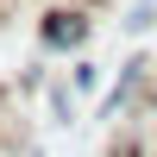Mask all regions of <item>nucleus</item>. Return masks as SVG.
Listing matches in <instances>:
<instances>
[{"instance_id":"f03ea898","label":"nucleus","mask_w":157,"mask_h":157,"mask_svg":"<svg viewBox=\"0 0 157 157\" xmlns=\"http://www.w3.org/2000/svg\"><path fill=\"white\" fill-rule=\"evenodd\" d=\"M145 75H151V69H145V57H132V63H126V69H120V82L107 88V101H101V113H120L126 101L138 94V82H145Z\"/></svg>"},{"instance_id":"20e7f679","label":"nucleus","mask_w":157,"mask_h":157,"mask_svg":"<svg viewBox=\"0 0 157 157\" xmlns=\"http://www.w3.org/2000/svg\"><path fill=\"white\" fill-rule=\"evenodd\" d=\"M94 82H101L94 63H75V88H82V94H94Z\"/></svg>"},{"instance_id":"7ed1b4c3","label":"nucleus","mask_w":157,"mask_h":157,"mask_svg":"<svg viewBox=\"0 0 157 157\" xmlns=\"http://www.w3.org/2000/svg\"><path fill=\"white\" fill-rule=\"evenodd\" d=\"M151 19H157V6H151V0H138V6H132V13H126V32H145V25H151Z\"/></svg>"},{"instance_id":"f257e3e1","label":"nucleus","mask_w":157,"mask_h":157,"mask_svg":"<svg viewBox=\"0 0 157 157\" xmlns=\"http://www.w3.org/2000/svg\"><path fill=\"white\" fill-rule=\"evenodd\" d=\"M38 44H44V50H82V44H88V13H75V6L44 13V25H38Z\"/></svg>"}]
</instances>
